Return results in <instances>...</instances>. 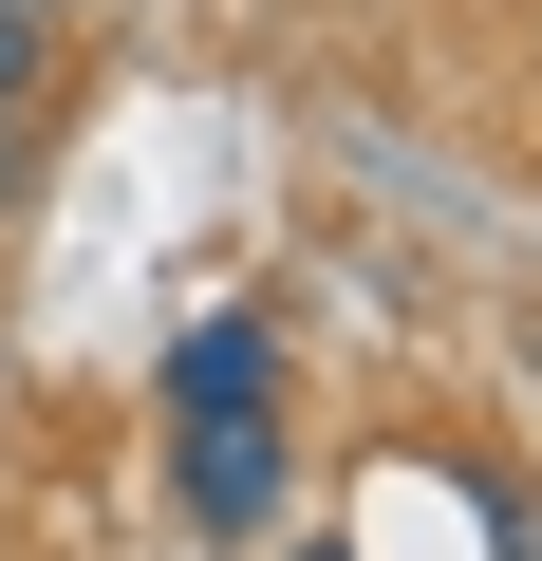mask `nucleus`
<instances>
[{
  "label": "nucleus",
  "instance_id": "1",
  "mask_svg": "<svg viewBox=\"0 0 542 561\" xmlns=\"http://www.w3.org/2000/svg\"><path fill=\"white\" fill-rule=\"evenodd\" d=\"M169 505H187L206 561H262L300 524V412H187L169 431Z\"/></svg>",
  "mask_w": 542,
  "mask_h": 561
},
{
  "label": "nucleus",
  "instance_id": "4",
  "mask_svg": "<svg viewBox=\"0 0 542 561\" xmlns=\"http://www.w3.org/2000/svg\"><path fill=\"white\" fill-rule=\"evenodd\" d=\"M262 561H356V542H319V524H281V542H262Z\"/></svg>",
  "mask_w": 542,
  "mask_h": 561
},
{
  "label": "nucleus",
  "instance_id": "3",
  "mask_svg": "<svg viewBox=\"0 0 542 561\" xmlns=\"http://www.w3.org/2000/svg\"><path fill=\"white\" fill-rule=\"evenodd\" d=\"M57 76H76V20L0 0V150H38V131H57Z\"/></svg>",
  "mask_w": 542,
  "mask_h": 561
},
{
  "label": "nucleus",
  "instance_id": "2",
  "mask_svg": "<svg viewBox=\"0 0 542 561\" xmlns=\"http://www.w3.org/2000/svg\"><path fill=\"white\" fill-rule=\"evenodd\" d=\"M150 393H169V431H187V412H281V319H262V300H206Z\"/></svg>",
  "mask_w": 542,
  "mask_h": 561
},
{
  "label": "nucleus",
  "instance_id": "5",
  "mask_svg": "<svg viewBox=\"0 0 542 561\" xmlns=\"http://www.w3.org/2000/svg\"><path fill=\"white\" fill-rule=\"evenodd\" d=\"M38 20H94V0H38Z\"/></svg>",
  "mask_w": 542,
  "mask_h": 561
}]
</instances>
